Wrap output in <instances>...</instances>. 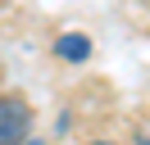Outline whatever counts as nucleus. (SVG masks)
Listing matches in <instances>:
<instances>
[{
    "instance_id": "f257e3e1",
    "label": "nucleus",
    "mask_w": 150,
    "mask_h": 145,
    "mask_svg": "<svg viewBox=\"0 0 150 145\" xmlns=\"http://www.w3.org/2000/svg\"><path fill=\"white\" fill-rule=\"evenodd\" d=\"M32 127V109L23 95H0V145H23Z\"/></svg>"
},
{
    "instance_id": "f03ea898",
    "label": "nucleus",
    "mask_w": 150,
    "mask_h": 145,
    "mask_svg": "<svg viewBox=\"0 0 150 145\" xmlns=\"http://www.w3.org/2000/svg\"><path fill=\"white\" fill-rule=\"evenodd\" d=\"M55 54L59 59H86V54H91V41H86L82 32H68V36L55 41Z\"/></svg>"
},
{
    "instance_id": "7ed1b4c3",
    "label": "nucleus",
    "mask_w": 150,
    "mask_h": 145,
    "mask_svg": "<svg viewBox=\"0 0 150 145\" xmlns=\"http://www.w3.org/2000/svg\"><path fill=\"white\" fill-rule=\"evenodd\" d=\"M86 145H114V141H86Z\"/></svg>"
},
{
    "instance_id": "20e7f679",
    "label": "nucleus",
    "mask_w": 150,
    "mask_h": 145,
    "mask_svg": "<svg viewBox=\"0 0 150 145\" xmlns=\"http://www.w3.org/2000/svg\"><path fill=\"white\" fill-rule=\"evenodd\" d=\"M23 145H46V141H23Z\"/></svg>"
}]
</instances>
